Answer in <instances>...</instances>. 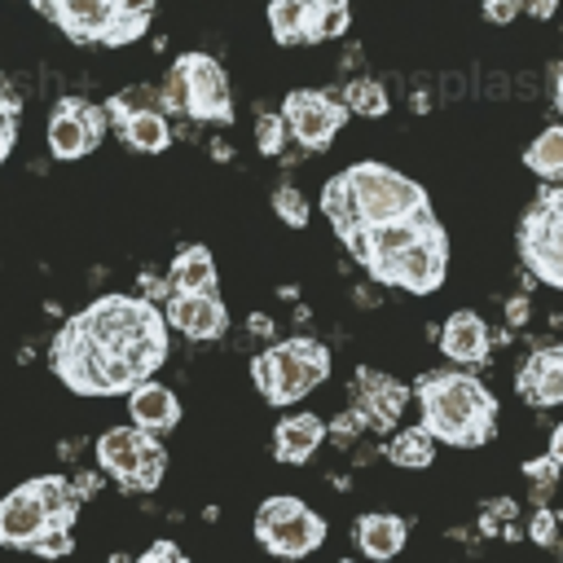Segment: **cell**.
Wrapping results in <instances>:
<instances>
[{"label":"cell","mask_w":563,"mask_h":563,"mask_svg":"<svg viewBox=\"0 0 563 563\" xmlns=\"http://www.w3.org/2000/svg\"><path fill=\"white\" fill-rule=\"evenodd\" d=\"M444 268H449V242H444V229L431 220L418 242L409 251H400L378 282H391V286H405L409 295H431L440 282H444Z\"/></svg>","instance_id":"cell-9"},{"label":"cell","mask_w":563,"mask_h":563,"mask_svg":"<svg viewBox=\"0 0 563 563\" xmlns=\"http://www.w3.org/2000/svg\"><path fill=\"white\" fill-rule=\"evenodd\" d=\"M163 317L185 334V339H220L224 334V303L220 295H167Z\"/></svg>","instance_id":"cell-14"},{"label":"cell","mask_w":563,"mask_h":563,"mask_svg":"<svg viewBox=\"0 0 563 563\" xmlns=\"http://www.w3.org/2000/svg\"><path fill=\"white\" fill-rule=\"evenodd\" d=\"M114 128L123 132V141L141 154H158L172 145V128H167V114L163 110H132L123 119H114Z\"/></svg>","instance_id":"cell-24"},{"label":"cell","mask_w":563,"mask_h":563,"mask_svg":"<svg viewBox=\"0 0 563 563\" xmlns=\"http://www.w3.org/2000/svg\"><path fill=\"white\" fill-rule=\"evenodd\" d=\"M519 396L537 409H550L563 400V343L559 347H537L523 365H519Z\"/></svg>","instance_id":"cell-16"},{"label":"cell","mask_w":563,"mask_h":563,"mask_svg":"<svg viewBox=\"0 0 563 563\" xmlns=\"http://www.w3.org/2000/svg\"><path fill=\"white\" fill-rule=\"evenodd\" d=\"M343 563H356V559H343Z\"/></svg>","instance_id":"cell-41"},{"label":"cell","mask_w":563,"mask_h":563,"mask_svg":"<svg viewBox=\"0 0 563 563\" xmlns=\"http://www.w3.org/2000/svg\"><path fill=\"white\" fill-rule=\"evenodd\" d=\"M53 369L62 383H70V391H84V396H106V383H101V361H97V347L92 339L79 330V321L70 317L57 339H53Z\"/></svg>","instance_id":"cell-11"},{"label":"cell","mask_w":563,"mask_h":563,"mask_svg":"<svg viewBox=\"0 0 563 563\" xmlns=\"http://www.w3.org/2000/svg\"><path fill=\"white\" fill-rule=\"evenodd\" d=\"M321 440H325V427H321L317 413H290V418H282L277 431H273V453H277L282 462H308Z\"/></svg>","instance_id":"cell-21"},{"label":"cell","mask_w":563,"mask_h":563,"mask_svg":"<svg viewBox=\"0 0 563 563\" xmlns=\"http://www.w3.org/2000/svg\"><path fill=\"white\" fill-rule=\"evenodd\" d=\"M167 286L172 295H216V260L207 246H185L176 251L172 268H167Z\"/></svg>","instance_id":"cell-19"},{"label":"cell","mask_w":563,"mask_h":563,"mask_svg":"<svg viewBox=\"0 0 563 563\" xmlns=\"http://www.w3.org/2000/svg\"><path fill=\"white\" fill-rule=\"evenodd\" d=\"M40 559H62L70 554V528H44V537L31 545Z\"/></svg>","instance_id":"cell-33"},{"label":"cell","mask_w":563,"mask_h":563,"mask_svg":"<svg viewBox=\"0 0 563 563\" xmlns=\"http://www.w3.org/2000/svg\"><path fill=\"white\" fill-rule=\"evenodd\" d=\"M321 207L330 216V224L347 238H356L361 229H378V224H391V220H409V216H422L431 211L427 207V194L418 180L383 167V163H356L347 167L339 180L325 185L321 194Z\"/></svg>","instance_id":"cell-1"},{"label":"cell","mask_w":563,"mask_h":563,"mask_svg":"<svg viewBox=\"0 0 563 563\" xmlns=\"http://www.w3.org/2000/svg\"><path fill=\"white\" fill-rule=\"evenodd\" d=\"M136 563H189V559H185V554H180L172 541H158V545H150V550L136 559Z\"/></svg>","instance_id":"cell-35"},{"label":"cell","mask_w":563,"mask_h":563,"mask_svg":"<svg viewBox=\"0 0 563 563\" xmlns=\"http://www.w3.org/2000/svg\"><path fill=\"white\" fill-rule=\"evenodd\" d=\"M13 123H18V110H0V163H4L9 145H13Z\"/></svg>","instance_id":"cell-37"},{"label":"cell","mask_w":563,"mask_h":563,"mask_svg":"<svg viewBox=\"0 0 563 563\" xmlns=\"http://www.w3.org/2000/svg\"><path fill=\"white\" fill-rule=\"evenodd\" d=\"M123 4H40L44 18H53L75 44H106Z\"/></svg>","instance_id":"cell-17"},{"label":"cell","mask_w":563,"mask_h":563,"mask_svg":"<svg viewBox=\"0 0 563 563\" xmlns=\"http://www.w3.org/2000/svg\"><path fill=\"white\" fill-rule=\"evenodd\" d=\"M532 13H537V18H550V13H554V0H541V4H532Z\"/></svg>","instance_id":"cell-40"},{"label":"cell","mask_w":563,"mask_h":563,"mask_svg":"<svg viewBox=\"0 0 563 563\" xmlns=\"http://www.w3.org/2000/svg\"><path fill=\"white\" fill-rule=\"evenodd\" d=\"M431 453H435V440L422 431V427H409V431H400V435H391V444H387V457L396 462V466H431Z\"/></svg>","instance_id":"cell-28"},{"label":"cell","mask_w":563,"mask_h":563,"mask_svg":"<svg viewBox=\"0 0 563 563\" xmlns=\"http://www.w3.org/2000/svg\"><path fill=\"white\" fill-rule=\"evenodd\" d=\"M255 145H260L264 154H282V145H286V123H282V114H260V119H255Z\"/></svg>","instance_id":"cell-31"},{"label":"cell","mask_w":563,"mask_h":563,"mask_svg":"<svg viewBox=\"0 0 563 563\" xmlns=\"http://www.w3.org/2000/svg\"><path fill=\"white\" fill-rule=\"evenodd\" d=\"M97 462L101 471H110L114 479L132 484L136 493H150L158 488L163 471H167V453L154 435L136 431V427H110L101 440H97Z\"/></svg>","instance_id":"cell-6"},{"label":"cell","mask_w":563,"mask_h":563,"mask_svg":"<svg viewBox=\"0 0 563 563\" xmlns=\"http://www.w3.org/2000/svg\"><path fill=\"white\" fill-rule=\"evenodd\" d=\"M48 528V515L44 506L35 501L31 484L13 488L4 501H0V545H18V550H31Z\"/></svg>","instance_id":"cell-15"},{"label":"cell","mask_w":563,"mask_h":563,"mask_svg":"<svg viewBox=\"0 0 563 563\" xmlns=\"http://www.w3.org/2000/svg\"><path fill=\"white\" fill-rule=\"evenodd\" d=\"M554 101H559V114H563V66L554 70Z\"/></svg>","instance_id":"cell-39"},{"label":"cell","mask_w":563,"mask_h":563,"mask_svg":"<svg viewBox=\"0 0 563 563\" xmlns=\"http://www.w3.org/2000/svg\"><path fill=\"white\" fill-rule=\"evenodd\" d=\"M75 321L92 339V347L106 352V356H128L132 347L167 343L163 312L150 299H136V295H101L84 312H75Z\"/></svg>","instance_id":"cell-3"},{"label":"cell","mask_w":563,"mask_h":563,"mask_svg":"<svg viewBox=\"0 0 563 563\" xmlns=\"http://www.w3.org/2000/svg\"><path fill=\"white\" fill-rule=\"evenodd\" d=\"M347 18H352L347 4H339V0H312L308 4V44L343 35L347 31Z\"/></svg>","instance_id":"cell-27"},{"label":"cell","mask_w":563,"mask_h":563,"mask_svg":"<svg viewBox=\"0 0 563 563\" xmlns=\"http://www.w3.org/2000/svg\"><path fill=\"white\" fill-rule=\"evenodd\" d=\"M545 457H550V462H554V466L563 471V422H559V427L550 431V453H545Z\"/></svg>","instance_id":"cell-38"},{"label":"cell","mask_w":563,"mask_h":563,"mask_svg":"<svg viewBox=\"0 0 563 563\" xmlns=\"http://www.w3.org/2000/svg\"><path fill=\"white\" fill-rule=\"evenodd\" d=\"M361 400H365V422H374L378 431H387L400 409H405V387L387 374H361Z\"/></svg>","instance_id":"cell-22"},{"label":"cell","mask_w":563,"mask_h":563,"mask_svg":"<svg viewBox=\"0 0 563 563\" xmlns=\"http://www.w3.org/2000/svg\"><path fill=\"white\" fill-rule=\"evenodd\" d=\"M440 347L449 361L457 365H471V361H484L488 352V325L475 317V312H453L440 330Z\"/></svg>","instance_id":"cell-20"},{"label":"cell","mask_w":563,"mask_h":563,"mask_svg":"<svg viewBox=\"0 0 563 563\" xmlns=\"http://www.w3.org/2000/svg\"><path fill=\"white\" fill-rule=\"evenodd\" d=\"M409 537V523L400 515H361L356 519V545L369 559H396Z\"/></svg>","instance_id":"cell-23"},{"label":"cell","mask_w":563,"mask_h":563,"mask_svg":"<svg viewBox=\"0 0 563 563\" xmlns=\"http://www.w3.org/2000/svg\"><path fill=\"white\" fill-rule=\"evenodd\" d=\"M255 537L277 559H303L325 541V523L299 497H268L255 510Z\"/></svg>","instance_id":"cell-5"},{"label":"cell","mask_w":563,"mask_h":563,"mask_svg":"<svg viewBox=\"0 0 563 563\" xmlns=\"http://www.w3.org/2000/svg\"><path fill=\"white\" fill-rule=\"evenodd\" d=\"M418 409H422V431L457 449L484 444L497 418L493 391L471 374H427L418 383Z\"/></svg>","instance_id":"cell-2"},{"label":"cell","mask_w":563,"mask_h":563,"mask_svg":"<svg viewBox=\"0 0 563 563\" xmlns=\"http://www.w3.org/2000/svg\"><path fill=\"white\" fill-rule=\"evenodd\" d=\"M523 163L545 176V180H563V128H545L528 150H523Z\"/></svg>","instance_id":"cell-26"},{"label":"cell","mask_w":563,"mask_h":563,"mask_svg":"<svg viewBox=\"0 0 563 563\" xmlns=\"http://www.w3.org/2000/svg\"><path fill=\"white\" fill-rule=\"evenodd\" d=\"M519 13H523V4H515V0H510V4H501V0H497V4H484V18H488V22H515Z\"/></svg>","instance_id":"cell-36"},{"label":"cell","mask_w":563,"mask_h":563,"mask_svg":"<svg viewBox=\"0 0 563 563\" xmlns=\"http://www.w3.org/2000/svg\"><path fill=\"white\" fill-rule=\"evenodd\" d=\"M255 387L264 391L268 405H290L308 396L325 374H330V352L317 339H286L251 361Z\"/></svg>","instance_id":"cell-4"},{"label":"cell","mask_w":563,"mask_h":563,"mask_svg":"<svg viewBox=\"0 0 563 563\" xmlns=\"http://www.w3.org/2000/svg\"><path fill=\"white\" fill-rule=\"evenodd\" d=\"M523 475L532 479V497H537V501H545V497H550V488H554V479H559V466H554L550 457H532V462L523 466Z\"/></svg>","instance_id":"cell-32"},{"label":"cell","mask_w":563,"mask_h":563,"mask_svg":"<svg viewBox=\"0 0 563 563\" xmlns=\"http://www.w3.org/2000/svg\"><path fill=\"white\" fill-rule=\"evenodd\" d=\"M431 220H435V216L422 211V216H409V220H391V224H378V229H361L356 238H347V246H352V255H356L374 277H383V268H387L400 251H409V246L418 242V233H422Z\"/></svg>","instance_id":"cell-13"},{"label":"cell","mask_w":563,"mask_h":563,"mask_svg":"<svg viewBox=\"0 0 563 563\" xmlns=\"http://www.w3.org/2000/svg\"><path fill=\"white\" fill-rule=\"evenodd\" d=\"M528 537H532L537 545H550V541L559 537V528H554V515H550V510H537V515H532V523H528Z\"/></svg>","instance_id":"cell-34"},{"label":"cell","mask_w":563,"mask_h":563,"mask_svg":"<svg viewBox=\"0 0 563 563\" xmlns=\"http://www.w3.org/2000/svg\"><path fill=\"white\" fill-rule=\"evenodd\" d=\"M308 4L312 0H277L268 4V26L277 44H308Z\"/></svg>","instance_id":"cell-25"},{"label":"cell","mask_w":563,"mask_h":563,"mask_svg":"<svg viewBox=\"0 0 563 563\" xmlns=\"http://www.w3.org/2000/svg\"><path fill=\"white\" fill-rule=\"evenodd\" d=\"M282 123H286V136H295V141L308 145V150H321V145H330V136L347 123V110H343V101L330 97V92L299 88V92L286 97Z\"/></svg>","instance_id":"cell-10"},{"label":"cell","mask_w":563,"mask_h":563,"mask_svg":"<svg viewBox=\"0 0 563 563\" xmlns=\"http://www.w3.org/2000/svg\"><path fill=\"white\" fill-rule=\"evenodd\" d=\"M176 79H180V110L189 119H202V123H224L233 114V101H229V79L220 70L216 57L207 53H185L176 66Z\"/></svg>","instance_id":"cell-8"},{"label":"cell","mask_w":563,"mask_h":563,"mask_svg":"<svg viewBox=\"0 0 563 563\" xmlns=\"http://www.w3.org/2000/svg\"><path fill=\"white\" fill-rule=\"evenodd\" d=\"M519 251L541 282L563 290V189H550L532 202L519 224Z\"/></svg>","instance_id":"cell-7"},{"label":"cell","mask_w":563,"mask_h":563,"mask_svg":"<svg viewBox=\"0 0 563 563\" xmlns=\"http://www.w3.org/2000/svg\"><path fill=\"white\" fill-rule=\"evenodd\" d=\"M273 207H277V216H282L286 224H295V229L308 224V202H303V194H299L295 185H277V189H273Z\"/></svg>","instance_id":"cell-30"},{"label":"cell","mask_w":563,"mask_h":563,"mask_svg":"<svg viewBox=\"0 0 563 563\" xmlns=\"http://www.w3.org/2000/svg\"><path fill=\"white\" fill-rule=\"evenodd\" d=\"M0 110H9V106H0Z\"/></svg>","instance_id":"cell-42"},{"label":"cell","mask_w":563,"mask_h":563,"mask_svg":"<svg viewBox=\"0 0 563 563\" xmlns=\"http://www.w3.org/2000/svg\"><path fill=\"white\" fill-rule=\"evenodd\" d=\"M128 413H132V422H136V431H145V435H163V431H172L176 427V418H180V400L172 396V387H163V383H141V387H132L128 391Z\"/></svg>","instance_id":"cell-18"},{"label":"cell","mask_w":563,"mask_h":563,"mask_svg":"<svg viewBox=\"0 0 563 563\" xmlns=\"http://www.w3.org/2000/svg\"><path fill=\"white\" fill-rule=\"evenodd\" d=\"M339 101L347 114H387V92L378 79H352Z\"/></svg>","instance_id":"cell-29"},{"label":"cell","mask_w":563,"mask_h":563,"mask_svg":"<svg viewBox=\"0 0 563 563\" xmlns=\"http://www.w3.org/2000/svg\"><path fill=\"white\" fill-rule=\"evenodd\" d=\"M101 132H106V110L66 97L57 106V114L48 119V150L70 163V158H84L101 141Z\"/></svg>","instance_id":"cell-12"}]
</instances>
